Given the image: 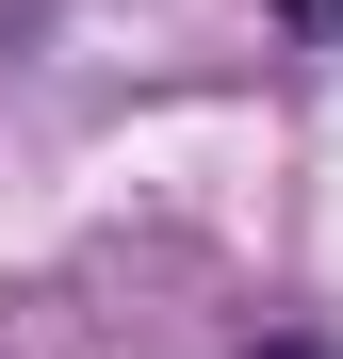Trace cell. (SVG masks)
<instances>
[{
  "label": "cell",
  "mask_w": 343,
  "mask_h": 359,
  "mask_svg": "<svg viewBox=\"0 0 343 359\" xmlns=\"http://www.w3.org/2000/svg\"><path fill=\"white\" fill-rule=\"evenodd\" d=\"M246 359H343V343H327V327H262Z\"/></svg>",
  "instance_id": "6da1fadb"
},
{
  "label": "cell",
  "mask_w": 343,
  "mask_h": 359,
  "mask_svg": "<svg viewBox=\"0 0 343 359\" xmlns=\"http://www.w3.org/2000/svg\"><path fill=\"white\" fill-rule=\"evenodd\" d=\"M278 17H295V33H311V49H343V0H278Z\"/></svg>",
  "instance_id": "7a4b0ae2"
}]
</instances>
